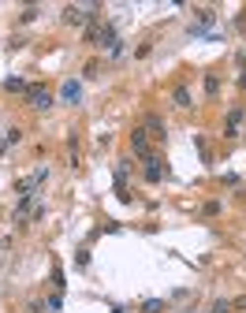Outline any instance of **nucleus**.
Here are the masks:
<instances>
[{"label": "nucleus", "mask_w": 246, "mask_h": 313, "mask_svg": "<svg viewBox=\"0 0 246 313\" xmlns=\"http://www.w3.org/2000/svg\"><path fill=\"white\" fill-rule=\"evenodd\" d=\"M172 104H179V108H190V90H187V86H176V90H172Z\"/></svg>", "instance_id": "6e6552de"}, {"label": "nucleus", "mask_w": 246, "mask_h": 313, "mask_svg": "<svg viewBox=\"0 0 246 313\" xmlns=\"http://www.w3.org/2000/svg\"><path fill=\"white\" fill-rule=\"evenodd\" d=\"M49 310H52V313L64 310V295H52V298H49Z\"/></svg>", "instance_id": "2eb2a0df"}, {"label": "nucleus", "mask_w": 246, "mask_h": 313, "mask_svg": "<svg viewBox=\"0 0 246 313\" xmlns=\"http://www.w3.org/2000/svg\"><path fill=\"white\" fill-rule=\"evenodd\" d=\"M26 101L34 104L37 112H49V108H52V93L45 90L41 82H34V86H26Z\"/></svg>", "instance_id": "7ed1b4c3"}, {"label": "nucleus", "mask_w": 246, "mask_h": 313, "mask_svg": "<svg viewBox=\"0 0 246 313\" xmlns=\"http://www.w3.org/2000/svg\"><path fill=\"white\" fill-rule=\"evenodd\" d=\"M4 90L8 93H26V82L23 78H4Z\"/></svg>", "instance_id": "9d476101"}, {"label": "nucleus", "mask_w": 246, "mask_h": 313, "mask_svg": "<svg viewBox=\"0 0 246 313\" xmlns=\"http://www.w3.org/2000/svg\"><path fill=\"white\" fill-rule=\"evenodd\" d=\"M142 313H164V302H161V298H145V302H142Z\"/></svg>", "instance_id": "9b49d317"}, {"label": "nucleus", "mask_w": 246, "mask_h": 313, "mask_svg": "<svg viewBox=\"0 0 246 313\" xmlns=\"http://www.w3.org/2000/svg\"><path fill=\"white\" fill-rule=\"evenodd\" d=\"M209 313H231V302H228V298H220V302H212Z\"/></svg>", "instance_id": "f8f14e48"}, {"label": "nucleus", "mask_w": 246, "mask_h": 313, "mask_svg": "<svg viewBox=\"0 0 246 313\" xmlns=\"http://www.w3.org/2000/svg\"><path fill=\"white\" fill-rule=\"evenodd\" d=\"M142 175H145V183H161V179H164V164L157 161L153 153L145 157V164H142Z\"/></svg>", "instance_id": "423d86ee"}, {"label": "nucleus", "mask_w": 246, "mask_h": 313, "mask_svg": "<svg viewBox=\"0 0 246 313\" xmlns=\"http://www.w3.org/2000/svg\"><path fill=\"white\" fill-rule=\"evenodd\" d=\"M34 19H37V8H26L23 15H19V23H34Z\"/></svg>", "instance_id": "4468645a"}, {"label": "nucleus", "mask_w": 246, "mask_h": 313, "mask_svg": "<svg viewBox=\"0 0 246 313\" xmlns=\"http://www.w3.org/2000/svg\"><path fill=\"white\" fill-rule=\"evenodd\" d=\"M205 90L216 93V90H220V78H216V75H205Z\"/></svg>", "instance_id": "ddd939ff"}, {"label": "nucleus", "mask_w": 246, "mask_h": 313, "mask_svg": "<svg viewBox=\"0 0 246 313\" xmlns=\"http://www.w3.org/2000/svg\"><path fill=\"white\" fill-rule=\"evenodd\" d=\"M131 149H135L142 161L149 157V131H145V127H135V131H131Z\"/></svg>", "instance_id": "20e7f679"}, {"label": "nucleus", "mask_w": 246, "mask_h": 313, "mask_svg": "<svg viewBox=\"0 0 246 313\" xmlns=\"http://www.w3.org/2000/svg\"><path fill=\"white\" fill-rule=\"evenodd\" d=\"M235 82H239V90H246V68L239 71V78H235Z\"/></svg>", "instance_id": "f3484780"}, {"label": "nucleus", "mask_w": 246, "mask_h": 313, "mask_svg": "<svg viewBox=\"0 0 246 313\" xmlns=\"http://www.w3.org/2000/svg\"><path fill=\"white\" fill-rule=\"evenodd\" d=\"M112 313H127V310H123V306H116V310H112Z\"/></svg>", "instance_id": "6ab92c4d"}, {"label": "nucleus", "mask_w": 246, "mask_h": 313, "mask_svg": "<svg viewBox=\"0 0 246 313\" xmlns=\"http://www.w3.org/2000/svg\"><path fill=\"white\" fill-rule=\"evenodd\" d=\"M86 265H90V250L82 246V250H78V269H86Z\"/></svg>", "instance_id": "dca6fc26"}, {"label": "nucleus", "mask_w": 246, "mask_h": 313, "mask_svg": "<svg viewBox=\"0 0 246 313\" xmlns=\"http://www.w3.org/2000/svg\"><path fill=\"white\" fill-rule=\"evenodd\" d=\"M4 149H8V142H0V157H4Z\"/></svg>", "instance_id": "a211bd4d"}, {"label": "nucleus", "mask_w": 246, "mask_h": 313, "mask_svg": "<svg viewBox=\"0 0 246 313\" xmlns=\"http://www.w3.org/2000/svg\"><path fill=\"white\" fill-rule=\"evenodd\" d=\"M243 123H246V108H228V119H224V135L235 138Z\"/></svg>", "instance_id": "39448f33"}, {"label": "nucleus", "mask_w": 246, "mask_h": 313, "mask_svg": "<svg viewBox=\"0 0 246 313\" xmlns=\"http://www.w3.org/2000/svg\"><path fill=\"white\" fill-rule=\"evenodd\" d=\"M145 131H153V135H164V123H161V116H145V123H142Z\"/></svg>", "instance_id": "1a4fd4ad"}, {"label": "nucleus", "mask_w": 246, "mask_h": 313, "mask_svg": "<svg viewBox=\"0 0 246 313\" xmlns=\"http://www.w3.org/2000/svg\"><path fill=\"white\" fill-rule=\"evenodd\" d=\"M190 37H216V19H212V11H198V23L187 26Z\"/></svg>", "instance_id": "f03ea898"}, {"label": "nucleus", "mask_w": 246, "mask_h": 313, "mask_svg": "<svg viewBox=\"0 0 246 313\" xmlns=\"http://www.w3.org/2000/svg\"><path fill=\"white\" fill-rule=\"evenodd\" d=\"M94 15H97V4H82V8L68 4V8H64V23L68 26H82V23H90Z\"/></svg>", "instance_id": "f257e3e1"}, {"label": "nucleus", "mask_w": 246, "mask_h": 313, "mask_svg": "<svg viewBox=\"0 0 246 313\" xmlns=\"http://www.w3.org/2000/svg\"><path fill=\"white\" fill-rule=\"evenodd\" d=\"M60 97H64V101H71V104H82V86H78V78H68V82H64V90H60Z\"/></svg>", "instance_id": "0eeeda50"}]
</instances>
